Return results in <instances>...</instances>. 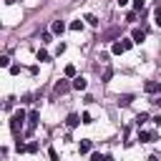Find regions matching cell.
<instances>
[{"label":"cell","instance_id":"6da1fadb","mask_svg":"<svg viewBox=\"0 0 161 161\" xmlns=\"http://www.w3.org/2000/svg\"><path fill=\"white\" fill-rule=\"evenodd\" d=\"M25 121H28V113H25L23 108H20V111H15V113H13V118H10V131H13V133H18V131L23 128V123H25Z\"/></svg>","mask_w":161,"mask_h":161},{"label":"cell","instance_id":"7a4b0ae2","mask_svg":"<svg viewBox=\"0 0 161 161\" xmlns=\"http://www.w3.org/2000/svg\"><path fill=\"white\" fill-rule=\"evenodd\" d=\"M38 118H40L38 111H30V113H28V133H33V128L38 126Z\"/></svg>","mask_w":161,"mask_h":161},{"label":"cell","instance_id":"3957f363","mask_svg":"<svg viewBox=\"0 0 161 161\" xmlns=\"http://www.w3.org/2000/svg\"><path fill=\"white\" fill-rule=\"evenodd\" d=\"M143 91H146V93H161V83H156V80H146V83H143Z\"/></svg>","mask_w":161,"mask_h":161},{"label":"cell","instance_id":"277c9868","mask_svg":"<svg viewBox=\"0 0 161 161\" xmlns=\"http://www.w3.org/2000/svg\"><path fill=\"white\" fill-rule=\"evenodd\" d=\"M138 141H141V143L156 141V133H153V131H138Z\"/></svg>","mask_w":161,"mask_h":161},{"label":"cell","instance_id":"5b68a950","mask_svg":"<svg viewBox=\"0 0 161 161\" xmlns=\"http://www.w3.org/2000/svg\"><path fill=\"white\" fill-rule=\"evenodd\" d=\"M50 30H53L55 35H63V30H65V23H63V20H53V25H50Z\"/></svg>","mask_w":161,"mask_h":161},{"label":"cell","instance_id":"8992f818","mask_svg":"<svg viewBox=\"0 0 161 161\" xmlns=\"http://www.w3.org/2000/svg\"><path fill=\"white\" fill-rule=\"evenodd\" d=\"M70 86H73V83H68V80H58V83H55V93H60V96H63V93H68V88H70Z\"/></svg>","mask_w":161,"mask_h":161},{"label":"cell","instance_id":"52a82bcc","mask_svg":"<svg viewBox=\"0 0 161 161\" xmlns=\"http://www.w3.org/2000/svg\"><path fill=\"white\" fill-rule=\"evenodd\" d=\"M65 123H68V128H75V126H78V123H83V121H80V116H78V113H70V116L65 118Z\"/></svg>","mask_w":161,"mask_h":161},{"label":"cell","instance_id":"ba28073f","mask_svg":"<svg viewBox=\"0 0 161 161\" xmlns=\"http://www.w3.org/2000/svg\"><path fill=\"white\" fill-rule=\"evenodd\" d=\"M143 38H146V30H143V28H136V30H133V38H131V40H133V43H141Z\"/></svg>","mask_w":161,"mask_h":161},{"label":"cell","instance_id":"9c48e42d","mask_svg":"<svg viewBox=\"0 0 161 161\" xmlns=\"http://www.w3.org/2000/svg\"><path fill=\"white\" fill-rule=\"evenodd\" d=\"M86 86H88V83H86V78L75 75V80H73V88H75V91H86Z\"/></svg>","mask_w":161,"mask_h":161},{"label":"cell","instance_id":"30bf717a","mask_svg":"<svg viewBox=\"0 0 161 161\" xmlns=\"http://www.w3.org/2000/svg\"><path fill=\"white\" fill-rule=\"evenodd\" d=\"M91 148H93V143H91V141H88V138H83V141H80V143H78V151H80V153H88V151H91Z\"/></svg>","mask_w":161,"mask_h":161},{"label":"cell","instance_id":"8fae6325","mask_svg":"<svg viewBox=\"0 0 161 161\" xmlns=\"http://www.w3.org/2000/svg\"><path fill=\"white\" fill-rule=\"evenodd\" d=\"M35 58H38L40 63H48V60H50V55H48V50H43V48H40L38 53H35Z\"/></svg>","mask_w":161,"mask_h":161},{"label":"cell","instance_id":"7c38bea8","mask_svg":"<svg viewBox=\"0 0 161 161\" xmlns=\"http://www.w3.org/2000/svg\"><path fill=\"white\" fill-rule=\"evenodd\" d=\"M111 53H113V55H121V53H126V48H123V43H113V48H111Z\"/></svg>","mask_w":161,"mask_h":161},{"label":"cell","instance_id":"4fadbf2b","mask_svg":"<svg viewBox=\"0 0 161 161\" xmlns=\"http://www.w3.org/2000/svg\"><path fill=\"white\" fill-rule=\"evenodd\" d=\"M146 121H148V113H138V116H136V126H138V128H141Z\"/></svg>","mask_w":161,"mask_h":161},{"label":"cell","instance_id":"5bb4252c","mask_svg":"<svg viewBox=\"0 0 161 161\" xmlns=\"http://www.w3.org/2000/svg\"><path fill=\"white\" fill-rule=\"evenodd\" d=\"M153 23H156V25L161 28V5H158V8L153 10Z\"/></svg>","mask_w":161,"mask_h":161},{"label":"cell","instance_id":"9a60e30c","mask_svg":"<svg viewBox=\"0 0 161 161\" xmlns=\"http://www.w3.org/2000/svg\"><path fill=\"white\" fill-rule=\"evenodd\" d=\"M68 28H70V30H83V20H73Z\"/></svg>","mask_w":161,"mask_h":161},{"label":"cell","instance_id":"2e32d148","mask_svg":"<svg viewBox=\"0 0 161 161\" xmlns=\"http://www.w3.org/2000/svg\"><path fill=\"white\" fill-rule=\"evenodd\" d=\"M65 78H75V65H65Z\"/></svg>","mask_w":161,"mask_h":161},{"label":"cell","instance_id":"e0dca14e","mask_svg":"<svg viewBox=\"0 0 161 161\" xmlns=\"http://www.w3.org/2000/svg\"><path fill=\"white\" fill-rule=\"evenodd\" d=\"M83 20H88V25H93V28H96V25H98V18H96V15H86V18H83Z\"/></svg>","mask_w":161,"mask_h":161},{"label":"cell","instance_id":"ac0fdd59","mask_svg":"<svg viewBox=\"0 0 161 161\" xmlns=\"http://www.w3.org/2000/svg\"><path fill=\"white\" fill-rule=\"evenodd\" d=\"M131 101H133V96H121V98H118V103H121V106H128Z\"/></svg>","mask_w":161,"mask_h":161},{"label":"cell","instance_id":"d6986e66","mask_svg":"<svg viewBox=\"0 0 161 161\" xmlns=\"http://www.w3.org/2000/svg\"><path fill=\"white\" fill-rule=\"evenodd\" d=\"M28 153H38V141H30L28 143Z\"/></svg>","mask_w":161,"mask_h":161},{"label":"cell","instance_id":"ffe728a7","mask_svg":"<svg viewBox=\"0 0 161 161\" xmlns=\"http://www.w3.org/2000/svg\"><path fill=\"white\" fill-rule=\"evenodd\" d=\"M111 78H113V68H106L103 70V80H111Z\"/></svg>","mask_w":161,"mask_h":161},{"label":"cell","instance_id":"44dd1931","mask_svg":"<svg viewBox=\"0 0 161 161\" xmlns=\"http://www.w3.org/2000/svg\"><path fill=\"white\" fill-rule=\"evenodd\" d=\"M13 101H15V98H13V96H8V98H5V106H3V108H5V111H10V108H13Z\"/></svg>","mask_w":161,"mask_h":161},{"label":"cell","instance_id":"7402d4cb","mask_svg":"<svg viewBox=\"0 0 161 161\" xmlns=\"http://www.w3.org/2000/svg\"><path fill=\"white\" fill-rule=\"evenodd\" d=\"M0 65H3V68H10V58L3 55V58H0Z\"/></svg>","mask_w":161,"mask_h":161},{"label":"cell","instance_id":"603a6c76","mask_svg":"<svg viewBox=\"0 0 161 161\" xmlns=\"http://www.w3.org/2000/svg\"><path fill=\"white\" fill-rule=\"evenodd\" d=\"M80 121H83V123H93V116H91V113H83Z\"/></svg>","mask_w":161,"mask_h":161},{"label":"cell","instance_id":"cb8c5ba5","mask_svg":"<svg viewBox=\"0 0 161 161\" xmlns=\"http://www.w3.org/2000/svg\"><path fill=\"white\" fill-rule=\"evenodd\" d=\"M48 156H50V161H58V151L55 148H48Z\"/></svg>","mask_w":161,"mask_h":161},{"label":"cell","instance_id":"d4e9b609","mask_svg":"<svg viewBox=\"0 0 161 161\" xmlns=\"http://www.w3.org/2000/svg\"><path fill=\"white\" fill-rule=\"evenodd\" d=\"M133 10H143V0H133Z\"/></svg>","mask_w":161,"mask_h":161},{"label":"cell","instance_id":"484cf974","mask_svg":"<svg viewBox=\"0 0 161 161\" xmlns=\"http://www.w3.org/2000/svg\"><path fill=\"white\" fill-rule=\"evenodd\" d=\"M126 20H128V23H133V20H136V10H131V13H126Z\"/></svg>","mask_w":161,"mask_h":161},{"label":"cell","instance_id":"4316f807","mask_svg":"<svg viewBox=\"0 0 161 161\" xmlns=\"http://www.w3.org/2000/svg\"><path fill=\"white\" fill-rule=\"evenodd\" d=\"M60 53H65V43H58V48H55V55H60Z\"/></svg>","mask_w":161,"mask_h":161},{"label":"cell","instance_id":"83f0119b","mask_svg":"<svg viewBox=\"0 0 161 161\" xmlns=\"http://www.w3.org/2000/svg\"><path fill=\"white\" fill-rule=\"evenodd\" d=\"M40 43H50V33H43L40 35Z\"/></svg>","mask_w":161,"mask_h":161},{"label":"cell","instance_id":"f1b7e54d","mask_svg":"<svg viewBox=\"0 0 161 161\" xmlns=\"http://www.w3.org/2000/svg\"><path fill=\"white\" fill-rule=\"evenodd\" d=\"M91 161H106V156H101V153H93V156H91Z\"/></svg>","mask_w":161,"mask_h":161},{"label":"cell","instance_id":"f546056e","mask_svg":"<svg viewBox=\"0 0 161 161\" xmlns=\"http://www.w3.org/2000/svg\"><path fill=\"white\" fill-rule=\"evenodd\" d=\"M146 161H158V158H156V156H148V158H146Z\"/></svg>","mask_w":161,"mask_h":161},{"label":"cell","instance_id":"4dcf8cb0","mask_svg":"<svg viewBox=\"0 0 161 161\" xmlns=\"http://www.w3.org/2000/svg\"><path fill=\"white\" fill-rule=\"evenodd\" d=\"M126 3H128V0H118V5H126Z\"/></svg>","mask_w":161,"mask_h":161}]
</instances>
